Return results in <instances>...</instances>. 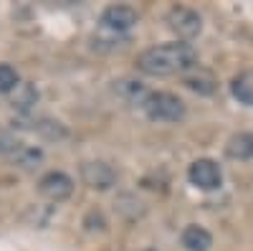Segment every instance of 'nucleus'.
Segmentation results:
<instances>
[{
    "label": "nucleus",
    "instance_id": "8",
    "mask_svg": "<svg viewBox=\"0 0 253 251\" xmlns=\"http://www.w3.org/2000/svg\"><path fill=\"white\" fill-rule=\"evenodd\" d=\"M180 244H182L185 251H210L213 236H210V231L203 226H187L180 234Z\"/></svg>",
    "mask_w": 253,
    "mask_h": 251
},
{
    "label": "nucleus",
    "instance_id": "9",
    "mask_svg": "<svg viewBox=\"0 0 253 251\" xmlns=\"http://www.w3.org/2000/svg\"><path fill=\"white\" fill-rule=\"evenodd\" d=\"M225 152L230 160H251L253 157V132H236L228 140Z\"/></svg>",
    "mask_w": 253,
    "mask_h": 251
},
{
    "label": "nucleus",
    "instance_id": "14",
    "mask_svg": "<svg viewBox=\"0 0 253 251\" xmlns=\"http://www.w3.org/2000/svg\"><path fill=\"white\" fill-rule=\"evenodd\" d=\"M20 84L18 79V71L10 66V64H0V94H8V92H15V87Z\"/></svg>",
    "mask_w": 253,
    "mask_h": 251
},
{
    "label": "nucleus",
    "instance_id": "16",
    "mask_svg": "<svg viewBox=\"0 0 253 251\" xmlns=\"http://www.w3.org/2000/svg\"><path fill=\"white\" fill-rule=\"evenodd\" d=\"M144 251H155V249H144Z\"/></svg>",
    "mask_w": 253,
    "mask_h": 251
},
{
    "label": "nucleus",
    "instance_id": "7",
    "mask_svg": "<svg viewBox=\"0 0 253 251\" xmlns=\"http://www.w3.org/2000/svg\"><path fill=\"white\" fill-rule=\"evenodd\" d=\"M38 193L43 196L46 201L61 203V201L71 198V193H74V180H71L66 173H61V170H51V173H46L43 178L38 180Z\"/></svg>",
    "mask_w": 253,
    "mask_h": 251
},
{
    "label": "nucleus",
    "instance_id": "2",
    "mask_svg": "<svg viewBox=\"0 0 253 251\" xmlns=\"http://www.w3.org/2000/svg\"><path fill=\"white\" fill-rule=\"evenodd\" d=\"M139 107L152 122H180L185 117V101L170 92H150Z\"/></svg>",
    "mask_w": 253,
    "mask_h": 251
},
{
    "label": "nucleus",
    "instance_id": "13",
    "mask_svg": "<svg viewBox=\"0 0 253 251\" xmlns=\"http://www.w3.org/2000/svg\"><path fill=\"white\" fill-rule=\"evenodd\" d=\"M117 92H119L124 99H129L132 104H142V101H144V97L150 94V92H147L139 81H119V84H117Z\"/></svg>",
    "mask_w": 253,
    "mask_h": 251
},
{
    "label": "nucleus",
    "instance_id": "15",
    "mask_svg": "<svg viewBox=\"0 0 253 251\" xmlns=\"http://www.w3.org/2000/svg\"><path fill=\"white\" fill-rule=\"evenodd\" d=\"M41 157H43V152H41L38 148H28V145H20V150L13 155V160L18 165H23V167H33L41 162Z\"/></svg>",
    "mask_w": 253,
    "mask_h": 251
},
{
    "label": "nucleus",
    "instance_id": "3",
    "mask_svg": "<svg viewBox=\"0 0 253 251\" xmlns=\"http://www.w3.org/2000/svg\"><path fill=\"white\" fill-rule=\"evenodd\" d=\"M167 26H170L172 33H177L182 41H190L200 36L203 31V18L198 10L193 8H185V5H175L167 10Z\"/></svg>",
    "mask_w": 253,
    "mask_h": 251
},
{
    "label": "nucleus",
    "instance_id": "6",
    "mask_svg": "<svg viewBox=\"0 0 253 251\" xmlns=\"http://www.w3.org/2000/svg\"><path fill=\"white\" fill-rule=\"evenodd\" d=\"M81 180L86 183L91 191H109L117 183V170L104 160H89V162L81 165Z\"/></svg>",
    "mask_w": 253,
    "mask_h": 251
},
{
    "label": "nucleus",
    "instance_id": "12",
    "mask_svg": "<svg viewBox=\"0 0 253 251\" xmlns=\"http://www.w3.org/2000/svg\"><path fill=\"white\" fill-rule=\"evenodd\" d=\"M36 101H38V92L33 84H18L13 92V107H18L20 112H28Z\"/></svg>",
    "mask_w": 253,
    "mask_h": 251
},
{
    "label": "nucleus",
    "instance_id": "4",
    "mask_svg": "<svg viewBox=\"0 0 253 251\" xmlns=\"http://www.w3.org/2000/svg\"><path fill=\"white\" fill-rule=\"evenodd\" d=\"M187 178L195 188H200V191H215V188H220V183H223V170H220V165L215 160L200 157L187 167Z\"/></svg>",
    "mask_w": 253,
    "mask_h": 251
},
{
    "label": "nucleus",
    "instance_id": "1",
    "mask_svg": "<svg viewBox=\"0 0 253 251\" xmlns=\"http://www.w3.org/2000/svg\"><path fill=\"white\" fill-rule=\"evenodd\" d=\"M198 66V51L185 44V41H172V44L152 46L137 56V69L147 76H175L187 74Z\"/></svg>",
    "mask_w": 253,
    "mask_h": 251
},
{
    "label": "nucleus",
    "instance_id": "5",
    "mask_svg": "<svg viewBox=\"0 0 253 251\" xmlns=\"http://www.w3.org/2000/svg\"><path fill=\"white\" fill-rule=\"evenodd\" d=\"M99 23L104 31H109V33H126V31H132L137 23H139V15L132 5H109L107 10L101 13L99 18Z\"/></svg>",
    "mask_w": 253,
    "mask_h": 251
},
{
    "label": "nucleus",
    "instance_id": "11",
    "mask_svg": "<svg viewBox=\"0 0 253 251\" xmlns=\"http://www.w3.org/2000/svg\"><path fill=\"white\" fill-rule=\"evenodd\" d=\"M230 94H233L241 104L253 107V71H241L230 81Z\"/></svg>",
    "mask_w": 253,
    "mask_h": 251
},
{
    "label": "nucleus",
    "instance_id": "10",
    "mask_svg": "<svg viewBox=\"0 0 253 251\" xmlns=\"http://www.w3.org/2000/svg\"><path fill=\"white\" fill-rule=\"evenodd\" d=\"M185 87L193 89L198 94H213L218 87V79L213 76V71H205V69H193L190 74H185Z\"/></svg>",
    "mask_w": 253,
    "mask_h": 251
}]
</instances>
